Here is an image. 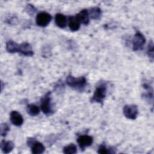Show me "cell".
Segmentation results:
<instances>
[{"label": "cell", "mask_w": 154, "mask_h": 154, "mask_svg": "<svg viewBox=\"0 0 154 154\" xmlns=\"http://www.w3.org/2000/svg\"><path fill=\"white\" fill-rule=\"evenodd\" d=\"M6 50L9 53L19 52L26 57H32L34 55L32 47L28 42L18 45L13 40H9L6 43Z\"/></svg>", "instance_id": "obj_1"}, {"label": "cell", "mask_w": 154, "mask_h": 154, "mask_svg": "<svg viewBox=\"0 0 154 154\" xmlns=\"http://www.w3.org/2000/svg\"><path fill=\"white\" fill-rule=\"evenodd\" d=\"M66 82L70 87L79 91H84L87 85V80L84 76L76 78L72 75H69L66 79Z\"/></svg>", "instance_id": "obj_2"}, {"label": "cell", "mask_w": 154, "mask_h": 154, "mask_svg": "<svg viewBox=\"0 0 154 154\" xmlns=\"http://www.w3.org/2000/svg\"><path fill=\"white\" fill-rule=\"evenodd\" d=\"M107 91V84L105 82H100L99 84L96 87L94 91L93 97H91L90 102L91 103L96 102L100 104H103V100L106 97Z\"/></svg>", "instance_id": "obj_3"}, {"label": "cell", "mask_w": 154, "mask_h": 154, "mask_svg": "<svg viewBox=\"0 0 154 154\" xmlns=\"http://www.w3.org/2000/svg\"><path fill=\"white\" fill-rule=\"evenodd\" d=\"M51 91L47 92L40 100V108L46 115H51L53 113V109L51 104Z\"/></svg>", "instance_id": "obj_4"}, {"label": "cell", "mask_w": 154, "mask_h": 154, "mask_svg": "<svg viewBox=\"0 0 154 154\" xmlns=\"http://www.w3.org/2000/svg\"><path fill=\"white\" fill-rule=\"evenodd\" d=\"M146 43V38L144 35L140 31H137L132 40V49L134 51L141 50Z\"/></svg>", "instance_id": "obj_5"}, {"label": "cell", "mask_w": 154, "mask_h": 154, "mask_svg": "<svg viewBox=\"0 0 154 154\" xmlns=\"http://www.w3.org/2000/svg\"><path fill=\"white\" fill-rule=\"evenodd\" d=\"M52 16L46 12L42 11L38 13L35 17V22L38 26L42 27L46 26L51 21Z\"/></svg>", "instance_id": "obj_6"}, {"label": "cell", "mask_w": 154, "mask_h": 154, "mask_svg": "<svg viewBox=\"0 0 154 154\" xmlns=\"http://www.w3.org/2000/svg\"><path fill=\"white\" fill-rule=\"evenodd\" d=\"M123 114L128 119L135 120L138 114V107L135 105H126L123 109Z\"/></svg>", "instance_id": "obj_7"}, {"label": "cell", "mask_w": 154, "mask_h": 154, "mask_svg": "<svg viewBox=\"0 0 154 154\" xmlns=\"http://www.w3.org/2000/svg\"><path fill=\"white\" fill-rule=\"evenodd\" d=\"M77 143L81 148V150H84V149L90 146L93 141V137L88 135H81L77 138Z\"/></svg>", "instance_id": "obj_8"}, {"label": "cell", "mask_w": 154, "mask_h": 154, "mask_svg": "<svg viewBox=\"0 0 154 154\" xmlns=\"http://www.w3.org/2000/svg\"><path fill=\"white\" fill-rule=\"evenodd\" d=\"M10 121L14 125L20 126L23 123V119L19 112L13 111L10 112Z\"/></svg>", "instance_id": "obj_9"}, {"label": "cell", "mask_w": 154, "mask_h": 154, "mask_svg": "<svg viewBox=\"0 0 154 154\" xmlns=\"http://www.w3.org/2000/svg\"><path fill=\"white\" fill-rule=\"evenodd\" d=\"M75 17L81 23L88 25L89 23L90 17L88 14V11L87 9H83L81 10L78 14H76Z\"/></svg>", "instance_id": "obj_10"}, {"label": "cell", "mask_w": 154, "mask_h": 154, "mask_svg": "<svg viewBox=\"0 0 154 154\" xmlns=\"http://www.w3.org/2000/svg\"><path fill=\"white\" fill-rule=\"evenodd\" d=\"M67 17L61 13H57L55 16V22L59 28H64L67 25Z\"/></svg>", "instance_id": "obj_11"}, {"label": "cell", "mask_w": 154, "mask_h": 154, "mask_svg": "<svg viewBox=\"0 0 154 154\" xmlns=\"http://www.w3.org/2000/svg\"><path fill=\"white\" fill-rule=\"evenodd\" d=\"M0 146L2 151L4 153L7 154L13 150L14 147V144L11 141H5L3 140L1 142Z\"/></svg>", "instance_id": "obj_12"}, {"label": "cell", "mask_w": 154, "mask_h": 154, "mask_svg": "<svg viewBox=\"0 0 154 154\" xmlns=\"http://www.w3.org/2000/svg\"><path fill=\"white\" fill-rule=\"evenodd\" d=\"M69 27L72 31H78L81 26V23L78 20L75 16H69Z\"/></svg>", "instance_id": "obj_13"}, {"label": "cell", "mask_w": 154, "mask_h": 154, "mask_svg": "<svg viewBox=\"0 0 154 154\" xmlns=\"http://www.w3.org/2000/svg\"><path fill=\"white\" fill-rule=\"evenodd\" d=\"M31 148L32 153L34 154H41L45 150V147L43 146V144L39 141H37L36 140L31 145Z\"/></svg>", "instance_id": "obj_14"}, {"label": "cell", "mask_w": 154, "mask_h": 154, "mask_svg": "<svg viewBox=\"0 0 154 154\" xmlns=\"http://www.w3.org/2000/svg\"><path fill=\"white\" fill-rule=\"evenodd\" d=\"M89 17L93 19H99L102 15V11L99 7H92L88 11Z\"/></svg>", "instance_id": "obj_15"}, {"label": "cell", "mask_w": 154, "mask_h": 154, "mask_svg": "<svg viewBox=\"0 0 154 154\" xmlns=\"http://www.w3.org/2000/svg\"><path fill=\"white\" fill-rule=\"evenodd\" d=\"M26 111L31 116H35L39 114L40 109L35 104H28L26 106Z\"/></svg>", "instance_id": "obj_16"}, {"label": "cell", "mask_w": 154, "mask_h": 154, "mask_svg": "<svg viewBox=\"0 0 154 154\" xmlns=\"http://www.w3.org/2000/svg\"><path fill=\"white\" fill-rule=\"evenodd\" d=\"M98 153L100 154H108V153H114L115 150L114 149H112V147L108 148L105 144H102L100 145L99 147L98 150H97Z\"/></svg>", "instance_id": "obj_17"}, {"label": "cell", "mask_w": 154, "mask_h": 154, "mask_svg": "<svg viewBox=\"0 0 154 154\" xmlns=\"http://www.w3.org/2000/svg\"><path fill=\"white\" fill-rule=\"evenodd\" d=\"M77 152L76 146L74 144H70L63 147V153L65 154H75Z\"/></svg>", "instance_id": "obj_18"}, {"label": "cell", "mask_w": 154, "mask_h": 154, "mask_svg": "<svg viewBox=\"0 0 154 154\" xmlns=\"http://www.w3.org/2000/svg\"><path fill=\"white\" fill-rule=\"evenodd\" d=\"M147 52V55H148L149 57L152 60V61H153L154 51H153V43L152 41H150V42L148 45Z\"/></svg>", "instance_id": "obj_19"}, {"label": "cell", "mask_w": 154, "mask_h": 154, "mask_svg": "<svg viewBox=\"0 0 154 154\" xmlns=\"http://www.w3.org/2000/svg\"><path fill=\"white\" fill-rule=\"evenodd\" d=\"M9 130H10V128L7 123H3L1 125V135L2 137L6 136Z\"/></svg>", "instance_id": "obj_20"}, {"label": "cell", "mask_w": 154, "mask_h": 154, "mask_svg": "<svg viewBox=\"0 0 154 154\" xmlns=\"http://www.w3.org/2000/svg\"><path fill=\"white\" fill-rule=\"evenodd\" d=\"M25 11L28 14L32 15L36 11V9L32 4H28L25 8Z\"/></svg>", "instance_id": "obj_21"}, {"label": "cell", "mask_w": 154, "mask_h": 154, "mask_svg": "<svg viewBox=\"0 0 154 154\" xmlns=\"http://www.w3.org/2000/svg\"><path fill=\"white\" fill-rule=\"evenodd\" d=\"M35 141V139L34 138H29L27 140V144L29 147H31V145L34 143V141Z\"/></svg>", "instance_id": "obj_22"}]
</instances>
